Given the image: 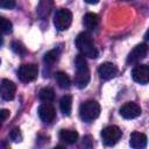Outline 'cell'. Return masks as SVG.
<instances>
[{
  "mask_svg": "<svg viewBox=\"0 0 149 149\" xmlns=\"http://www.w3.org/2000/svg\"><path fill=\"white\" fill-rule=\"evenodd\" d=\"M38 98L42 101H51L55 98V92L51 87H43L40 92H38Z\"/></svg>",
  "mask_w": 149,
  "mask_h": 149,
  "instance_id": "d6986e66",
  "label": "cell"
},
{
  "mask_svg": "<svg viewBox=\"0 0 149 149\" xmlns=\"http://www.w3.org/2000/svg\"><path fill=\"white\" fill-rule=\"evenodd\" d=\"M76 76H74V84L79 88L86 87L90 81V70L87 62L83 55H78L76 57Z\"/></svg>",
  "mask_w": 149,
  "mask_h": 149,
  "instance_id": "7a4b0ae2",
  "label": "cell"
},
{
  "mask_svg": "<svg viewBox=\"0 0 149 149\" xmlns=\"http://www.w3.org/2000/svg\"><path fill=\"white\" fill-rule=\"evenodd\" d=\"M2 44V36H1V34H0V45Z\"/></svg>",
  "mask_w": 149,
  "mask_h": 149,
  "instance_id": "83f0119b",
  "label": "cell"
},
{
  "mask_svg": "<svg viewBox=\"0 0 149 149\" xmlns=\"http://www.w3.org/2000/svg\"><path fill=\"white\" fill-rule=\"evenodd\" d=\"M87 3H90V5H95V3H98L99 2V0H85Z\"/></svg>",
  "mask_w": 149,
  "mask_h": 149,
  "instance_id": "4316f807",
  "label": "cell"
},
{
  "mask_svg": "<svg viewBox=\"0 0 149 149\" xmlns=\"http://www.w3.org/2000/svg\"><path fill=\"white\" fill-rule=\"evenodd\" d=\"M54 7V0H40L37 6V14L40 17H47Z\"/></svg>",
  "mask_w": 149,
  "mask_h": 149,
  "instance_id": "5bb4252c",
  "label": "cell"
},
{
  "mask_svg": "<svg viewBox=\"0 0 149 149\" xmlns=\"http://www.w3.org/2000/svg\"><path fill=\"white\" fill-rule=\"evenodd\" d=\"M10 139L14 142H21L22 141V134H21V132H20L19 128H14L10 132Z\"/></svg>",
  "mask_w": 149,
  "mask_h": 149,
  "instance_id": "603a6c76",
  "label": "cell"
},
{
  "mask_svg": "<svg viewBox=\"0 0 149 149\" xmlns=\"http://www.w3.org/2000/svg\"><path fill=\"white\" fill-rule=\"evenodd\" d=\"M129 146L134 149H142L147 147V136L143 133L134 132L129 139Z\"/></svg>",
  "mask_w": 149,
  "mask_h": 149,
  "instance_id": "4fadbf2b",
  "label": "cell"
},
{
  "mask_svg": "<svg viewBox=\"0 0 149 149\" xmlns=\"http://www.w3.org/2000/svg\"><path fill=\"white\" fill-rule=\"evenodd\" d=\"M12 50H13L15 54L20 55V56H23V55L27 54L26 47H24L21 42H19V41H14V42L12 43Z\"/></svg>",
  "mask_w": 149,
  "mask_h": 149,
  "instance_id": "7402d4cb",
  "label": "cell"
},
{
  "mask_svg": "<svg viewBox=\"0 0 149 149\" xmlns=\"http://www.w3.org/2000/svg\"><path fill=\"white\" fill-rule=\"evenodd\" d=\"M141 107L135 102H126L120 108V115L125 119H135L141 115Z\"/></svg>",
  "mask_w": 149,
  "mask_h": 149,
  "instance_id": "30bf717a",
  "label": "cell"
},
{
  "mask_svg": "<svg viewBox=\"0 0 149 149\" xmlns=\"http://www.w3.org/2000/svg\"><path fill=\"white\" fill-rule=\"evenodd\" d=\"M38 76V66L36 64H23L17 70V77L21 81L29 83L37 78Z\"/></svg>",
  "mask_w": 149,
  "mask_h": 149,
  "instance_id": "8992f818",
  "label": "cell"
},
{
  "mask_svg": "<svg viewBox=\"0 0 149 149\" xmlns=\"http://www.w3.org/2000/svg\"><path fill=\"white\" fill-rule=\"evenodd\" d=\"M83 146L84 147H87V148H91L92 147V137L91 136H85L84 137V141H83Z\"/></svg>",
  "mask_w": 149,
  "mask_h": 149,
  "instance_id": "484cf974",
  "label": "cell"
},
{
  "mask_svg": "<svg viewBox=\"0 0 149 149\" xmlns=\"http://www.w3.org/2000/svg\"><path fill=\"white\" fill-rule=\"evenodd\" d=\"M72 22V13L66 8H61L54 16V24L57 30H66Z\"/></svg>",
  "mask_w": 149,
  "mask_h": 149,
  "instance_id": "277c9868",
  "label": "cell"
},
{
  "mask_svg": "<svg viewBox=\"0 0 149 149\" xmlns=\"http://www.w3.org/2000/svg\"><path fill=\"white\" fill-rule=\"evenodd\" d=\"M55 79H56V81H57V84H58V86L61 88H64L65 90V88H69L71 86V79H70V77L65 72H63V71L56 72L55 73Z\"/></svg>",
  "mask_w": 149,
  "mask_h": 149,
  "instance_id": "2e32d148",
  "label": "cell"
},
{
  "mask_svg": "<svg viewBox=\"0 0 149 149\" xmlns=\"http://www.w3.org/2000/svg\"><path fill=\"white\" fill-rule=\"evenodd\" d=\"M83 23L86 28L88 29H94L98 24H99V16L95 14V13H87L85 16H84V20H83Z\"/></svg>",
  "mask_w": 149,
  "mask_h": 149,
  "instance_id": "e0dca14e",
  "label": "cell"
},
{
  "mask_svg": "<svg viewBox=\"0 0 149 149\" xmlns=\"http://www.w3.org/2000/svg\"><path fill=\"white\" fill-rule=\"evenodd\" d=\"M15 93H16L15 84L9 79H2V81L0 84V97L3 100L9 101V100L14 99Z\"/></svg>",
  "mask_w": 149,
  "mask_h": 149,
  "instance_id": "9c48e42d",
  "label": "cell"
},
{
  "mask_svg": "<svg viewBox=\"0 0 149 149\" xmlns=\"http://www.w3.org/2000/svg\"><path fill=\"white\" fill-rule=\"evenodd\" d=\"M98 73L101 79L109 80L113 77H115V74L118 73V68L111 62H105L100 64V66L98 68Z\"/></svg>",
  "mask_w": 149,
  "mask_h": 149,
  "instance_id": "8fae6325",
  "label": "cell"
},
{
  "mask_svg": "<svg viewBox=\"0 0 149 149\" xmlns=\"http://www.w3.org/2000/svg\"><path fill=\"white\" fill-rule=\"evenodd\" d=\"M12 28H13L12 22L6 17L0 16V31H2L5 34H9V33H12Z\"/></svg>",
  "mask_w": 149,
  "mask_h": 149,
  "instance_id": "ffe728a7",
  "label": "cell"
},
{
  "mask_svg": "<svg viewBox=\"0 0 149 149\" xmlns=\"http://www.w3.org/2000/svg\"><path fill=\"white\" fill-rule=\"evenodd\" d=\"M59 107H61V111L63 112V114L70 115L71 108H72V98H71V95H69V94L63 95L61 101H59Z\"/></svg>",
  "mask_w": 149,
  "mask_h": 149,
  "instance_id": "ac0fdd59",
  "label": "cell"
},
{
  "mask_svg": "<svg viewBox=\"0 0 149 149\" xmlns=\"http://www.w3.org/2000/svg\"><path fill=\"white\" fill-rule=\"evenodd\" d=\"M38 116L43 122H51L56 116V111L51 104H42L38 107Z\"/></svg>",
  "mask_w": 149,
  "mask_h": 149,
  "instance_id": "7c38bea8",
  "label": "cell"
},
{
  "mask_svg": "<svg viewBox=\"0 0 149 149\" xmlns=\"http://www.w3.org/2000/svg\"><path fill=\"white\" fill-rule=\"evenodd\" d=\"M78 137H79V135H78V133H77L76 130L62 129V130L59 132V139H61L63 142L68 143V144H73V143H76V142L78 141Z\"/></svg>",
  "mask_w": 149,
  "mask_h": 149,
  "instance_id": "9a60e30c",
  "label": "cell"
},
{
  "mask_svg": "<svg viewBox=\"0 0 149 149\" xmlns=\"http://www.w3.org/2000/svg\"><path fill=\"white\" fill-rule=\"evenodd\" d=\"M0 64H1V59H0Z\"/></svg>",
  "mask_w": 149,
  "mask_h": 149,
  "instance_id": "f1b7e54d",
  "label": "cell"
},
{
  "mask_svg": "<svg viewBox=\"0 0 149 149\" xmlns=\"http://www.w3.org/2000/svg\"><path fill=\"white\" fill-rule=\"evenodd\" d=\"M9 116V111L3 108V109H0V126L3 123V121H6Z\"/></svg>",
  "mask_w": 149,
  "mask_h": 149,
  "instance_id": "d4e9b609",
  "label": "cell"
},
{
  "mask_svg": "<svg viewBox=\"0 0 149 149\" xmlns=\"http://www.w3.org/2000/svg\"><path fill=\"white\" fill-rule=\"evenodd\" d=\"M100 114V105L95 100H87L79 107L80 119L85 122H92Z\"/></svg>",
  "mask_w": 149,
  "mask_h": 149,
  "instance_id": "3957f363",
  "label": "cell"
},
{
  "mask_svg": "<svg viewBox=\"0 0 149 149\" xmlns=\"http://www.w3.org/2000/svg\"><path fill=\"white\" fill-rule=\"evenodd\" d=\"M58 56H59V51L57 49L50 50L44 55V62L47 64H52L58 59Z\"/></svg>",
  "mask_w": 149,
  "mask_h": 149,
  "instance_id": "44dd1931",
  "label": "cell"
},
{
  "mask_svg": "<svg viewBox=\"0 0 149 149\" xmlns=\"http://www.w3.org/2000/svg\"><path fill=\"white\" fill-rule=\"evenodd\" d=\"M76 47L81 52L83 56L90 57V58H97L99 52L98 49L94 47V42L92 36L88 33H80L76 37Z\"/></svg>",
  "mask_w": 149,
  "mask_h": 149,
  "instance_id": "6da1fadb",
  "label": "cell"
},
{
  "mask_svg": "<svg viewBox=\"0 0 149 149\" xmlns=\"http://www.w3.org/2000/svg\"><path fill=\"white\" fill-rule=\"evenodd\" d=\"M132 77L134 81L146 85L149 81V68L146 64H139L136 65L132 71Z\"/></svg>",
  "mask_w": 149,
  "mask_h": 149,
  "instance_id": "ba28073f",
  "label": "cell"
},
{
  "mask_svg": "<svg viewBox=\"0 0 149 149\" xmlns=\"http://www.w3.org/2000/svg\"><path fill=\"white\" fill-rule=\"evenodd\" d=\"M15 7V0H0V8L10 9Z\"/></svg>",
  "mask_w": 149,
  "mask_h": 149,
  "instance_id": "cb8c5ba5",
  "label": "cell"
},
{
  "mask_svg": "<svg viewBox=\"0 0 149 149\" xmlns=\"http://www.w3.org/2000/svg\"><path fill=\"white\" fill-rule=\"evenodd\" d=\"M121 136H122V132L118 126H108L101 130L102 142L108 147L114 146L121 139Z\"/></svg>",
  "mask_w": 149,
  "mask_h": 149,
  "instance_id": "5b68a950",
  "label": "cell"
},
{
  "mask_svg": "<svg viewBox=\"0 0 149 149\" xmlns=\"http://www.w3.org/2000/svg\"><path fill=\"white\" fill-rule=\"evenodd\" d=\"M148 54V47L146 43H141V44H137L128 55L127 57V63L128 64H135V63H139L140 61L144 59L146 56Z\"/></svg>",
  "mask_w": 149,
  "mask_h": 149,
  "instance_id": "52a82bcc",
  "label": "cell"
}]
</instances>
